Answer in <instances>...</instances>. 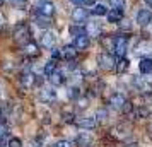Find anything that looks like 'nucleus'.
<instances>
[{
    "label": "nucleus",
    "instance_id": "f257e3e1",
    "mask_svg": "<svg viewBox=\"0 0 152 147\" xmlns=\"http://www.w3.org/2000/svg\"><path fill=\"white\" fill-rule=\"evenodd\" d=\"M133 53L137 56H142V58L152 56V41L151 39H140V41H137Z\"/></svg>",
    "mask_w": 152,
    "mask_h": 147
},
{
    "label": "nucleus",
    "instance_id": "f03ea898",
    "mask_svg": "<svg viewBox=\"0 0 152 147\" xmlns=\"http://www.w3.org/2000/svg\"><path fill=\"white\" fill-rule=\"evenodd\" d=\"M97 63H99V67L103 70L116 69V60H115V56L111 55L110 51H104V53H101V55L97 56Z\"/></svg>",
    "mask_w": 152,
    "mask_h": 147
},
{
    "label": "nucleus",
    "instance_id": "7ed1b4c3",
    "mask_svg": "<svg viewBox=\"0 0 152 147\" xmlns=\"http://www.w3.org/2000/svg\"><path fill=\"white\" fill-rule=\"evenodd\" d=\"M29 36H31V33H29V28L26 24H19V26L14 29V39L19 43V45H26V43L31 41Z\"/></svg>",
    "mask_w": 152,
    "mask_h": 147
},
{
    "label": "nucleus",
    "instance_id": "20e7f679",
    "mask_svg": "<svg viewBox=\"0 0 152 147\" xmlns=\"http://www.w3.org/2000/svg\"><path fill=\"white\" fill-rule=\"evenodd\" d=\"M113 48L116 51V55L121 56L126 55V50H128V36H116L113 39Z\"/></svg>",
    "mask_w": 152,
    "mask_h": 147
},
{
    "label": "nucleus",
    "instance_id": "39448f33",
    "mask_svg": "<svg viewBox=\"0 0 152 147\" xmlns=\"http://www.w3.org/2000/svg\"><path fill=\"white\" fill-rule=\"evenodd\" d=\"M75 125L79 128H84V130H92L97 125V118L96 116H80L75 120Z\"/></svg>",
    "mask_w": 152,
    "mask_h": 147
},
{
    "label": "nucleus",
    "instance_id": "423d86ee",
    "mask_svg": "<svg viewBox=\"0 0 152 147\" xmlns=\"http://www.w3.org/2000/svg\"><path fill=\"white\" fill-rule=\"evenodd\" d=\"M126 101H128V99L125 98V94H121V92H113V94L110 96V101H108V103H110L111 108H115V110H120V111H121Z\"/></svg>",
    "mask_w": 152,
    "mask_h": 147
},
{
    "label": "nucleus",
    "instance_id": "0eeeda50",
    "mask_svg": "<svg viewBox=\"0 0 152 147\" xmlns=\"http://www.w3.org/2000/svg\"><path fill=\"white\" fill-rule=\"evenodd\" d=\"M87 17H89V10L84 7H79L77 5V9H74L72 10V21L75 22V24H82V22L87 21Z\"/></svg>",
    "mask_w": 152,
    "mask_h": 147
},
{
    "label": "nucleus",
    "instance_id": "6e6552de",
    "mask_svg": "<svg viewBox=\"0 0 152 147\" xmlns=\"http://www.w3.org/2000/svg\"><path fill=\"white\" fill-rule=\"evenodd\" d=\"M55 43H56L55 33H51V31H46V33L41 36V46H43V48L53 50V48H55Z\"/></svg>",
    "mask_w": 152,
    "mask_h": 147
},
{
    "label": "nucleus",
    "instance_id": "1a4fd4ad",
    "mask_svg": "<svg viewBox=\"0 0 152 147\" xmlns=\"http://www.w3.org/2000/svg\"><path fill=\"white\" fill-rule=\"evenodd\" d=\"M101 33H103V26H101V22L92 21V22H89V24L86 26V34L87 36L97 38V36H101Z\"/></svg>",
    "mask_w": 152,
    "mask_h": 147
},
{
    "label": "nucleus",
    "instance_id": "9d476101",
    "mask_svg": "<svg viewBox=\"0 0 152 147\" xmlns=\"http://www.w3.org/2000/svg\"><path fill=\"white\" fill-rule=\"evenodd\" d=\"M151 19H152V14H151V10H147V9H140L135 14V21L140 26H147L151 22Z\"/></svg>",
    "mask_w": 152,
    "mask_h": 147
},
{
    "label": "nucleus",
    "instance_id": "9b49d317",
    "mask_svg": "<svg viewBox=\"0 0 152 147\" xmlns=\"http://www.w3.org/2000/svg\"><path fill=\"white\" fill-rule=\"evenodd\" d=\"M39 99H41L43 103H53L56 99V91L51 89V87H43L41 91H39Z\"/></svg>",
    "mask_w": 152,
    "mask_h": 147
},
{
    "label": "nucleus",
    "instance_id": "f8f14e48",
    "mask_svg": "<svg viewBox=\"0 0 152 147\" xmlns=\"http://www.w3.org/2000/svg\"><path fill=\"white\" fill-rule=\"evenodd\" d=\"M91 45V36L87 34H80L75 38V41H74V46H75L79 51H84V50H87Z\"/></svg>",
    "mask_w": 152,
    "mask_h": 147
},
{
    "label": "nucleus",
    "instance_id": "ddd939ff",
    "mask_svg": "<svg viewBox=\"0 0 152 147\" xmlns=\"http://www.w3.org/2000/svg\"><path fill=\"white\" fill-rule=\"evenodd\" d=\"M38 14L46 15V17H53V14H55V5H53L51 2L38 4Z\"/></svg>",
    "mask_w": 152,
    "mask_h": 147
},
{
    "label": "nucleus",
    "instance_id": "4468645a",
    "mask_svg": "<svg viewBox=\"0 0 152 147\" xmlns=\"http://www.w3.org/2000/svg\"><path fill=\"white\" fill-rule=\"evenodd\" d=\"M75 142H77V146H79V147H91V146H92V142H94V139H92V135L82 132V133H79V135H77Z\"/></svg>",
    "mask_w": 152,
    "mask_h": 147
},
{
    "label": "nucleus",
    "instance_id": "2eb2a0df",
    "mask_svg": "<svg viewBox=\"0 0 152 147\" xmlns=\"http://www.w3.org/2000/svg\"><path fill=\"white\" fill-rule=\"evenodd\" d=\"M22 51H24L26 56H38L39 55V48H38V45L34 41H29L26 45H22Z\"/></svg>",
    "mask_w": 152,
    "mask_h": 147
},
{
    "label": "nucleus",
    "instance_id": "dca6fc26",
    "mask_svg": "<svg viewBox=\"0 0 152 147\" xmlns=\"http://www.w3.org/2000/svg\"><path fill=\"white\" fill-rule=\"evenodd\" d=\"M77 53H79V50H77L74 45H65L62 48V56L65 60H75Z\"/></svg>",
    "mask_w": 152,
    "mask_h": 147
},
{
    "label": "nucleus",
    "instance_id": "f3484780",
    "mask_svg": "<svg viewBox=\"0 0 152 147\" xmlns=\"http://www.w3.org/2000/svg\"><path fill=\"white\" fill-rule=\"evenodd\" d=\"M38 82V79L31 74V72H24L21 75V86H24L26 89H29V87H33V86Z\"/></svg>",
    "mask_w": 152,
    "mask_h": 147
},
{
    "label": "nucleus",
    "instance_id": "a211bd4d",
    "mask_svg": "<svg viewBox=\"0 0 152 147\" xmlns=\"http://www.w3.org/2000/svg\"><path fill=\"white\" fill-rule=\"evenodd\" d=\"M106 17H108V21L110 22H121V19H123V9H110V12L106 14Z\"/></svg>",
    "mask_w": 152,
    "mask_h": 147
},
{
    "label": "nucleus",
    "instance_id": "6ab92c4d",
    "mask_svg": "<svg viewBox=\"0 0 152 147\" xmlns=\"http://www.w3.org/2000/svg\"><path fill=\"white\" fill-rule=\"evenodd\" d=\"M138 69H140V72H142L144 75L151 74L152 72V56H145V58H142L140 63H138Z\"/></svg>",
    "mask_w": 152,
    "mask_h": 147
},
{
    "label": "nucleus",
    "instance_id": "aec40b11",
    "mask_svg": "<svg viewBox=\"0 0 152 147\" xmlns=\"http://www.w3.org/2000/svg\"><path fill=\"white\" fill-rule=\"evenodd\" d=\"M48 79H50V82H51V86H62V84H65V75H63L62 72H58V70H55Z\"/></svg>",
    "mask_w": 152,
    "mask_h": 147
},
{
    "label": "nucleus",
    "instance_id": "412c9836",
    "mask_svg": "<svg viewBox=\"0 0 152 147\" xmlns=\"http://www.w3.org/2000/svg\"><path fill=\"white\" fill-rule=\"evenodd\" d=\"M133 84H135V87H137L138 91H142V92H149L152 89L151 86H149V82L142 77H135L133 79Z\"/></svg>",
    "mask_w": 152,
    "mask_h": 147
},
{
    "label": "nucleus",
    "instance_id": "4be33fe9",
    "mask_svg": "<svg viewBox=\"0 0 152 147\" xmlns=\"http://www.w3.org/2000/svg\"><path fill=\"white\" fill-rule=\"evenodd\" d=\"M36 24H38L39 28H50V26H51V17H46V15L38 14L36 15Z\"/></svg>",
    "mask_w": 152,
    "mask_h": 147
},
{
    "label": "nucleus",
    "instance_id": "5701e85b",
    "mask_svg": "<svg viewBox=\"0 0 152 147\" xmlns=\"http://www.w3.org/2000/svg\"><path fill=\"white\" fill-rule=\"evenodd\" d=\"M128 67H130V60H128V58H125V56H121V58H120V62H116V70L120 72V74L126 72Z\"/></svg>",
    "mask_w": 152,
    "mask_h": 147
},
{
    "label": "nucleus",
    "instance_id": "b1692460",
    "mask_svg": "<svg viewBox=\"0 0 152 147\" xmlns=\"http://www.w3.org/2000/svg\"><path fill=\"white\" fill-rule=\"evenodd\" d=\"M91 14H94V15H106V14H108V9L104 7L103 4H96V5H92Z\"/></svg>",
    "mask_w": 152,
    "mask_h": 147
},
{
    "label": "nucleus",
    "instance_id": "393cba45",
    "mask_svg": "<svg viewBox=\"0 0 152 147\" xmlns=\"http://www.w3.org/2000/svg\"><path fill=\"white\" fill-rule=\"evenodd\" d=\"M55 70H56V62L55 60H50V62L45 63V75H46V77H50Z\"/></svg>",
    "mask_w": 152,
    "mask_h": 147
},
{
    "label": "nucleus",
    "instance_id": "a878e982",
    "mask_svg": "<svg viewBox=\"0 0 152 147\" xmlns=\"http://www.w3.org/2000/svg\"><path fill=\"white\" fill-rule=\"evenodd\" d=\"M149 110L145 108V106H138L137 110H133V115H135V118H147L149 116Z\"/></svg>",
    "mask_w": 152,
    "mask_h": 147
},
{
    "label": "nucleus",
    "instance_id": "bb28decb",
    "mask_svg": "<svg viewBox=\"0 0 152 147\" xmlns=\"http://www.w3.org/2000/svg\"><path fill=\"white\" fill-rule=\"evenodd\" d=\"M67 96H69L70 99H77L79 96H80V91H79V87H77V86H72V87H69V91H67Z\"/></svg>",
    "mask_w": 152,
    "mask_h": 147
},
{
    "label": "nucleus",
    "instance_id": "cd10ccee",
    "mask_svg": "<svg viewBox=\"0 0 152 147\" xmlns=\"http://www.w3.org/2000/svg\"><path fill=\"white\" fill-rule=\"evenodd\" d=\"M87 106H89V99L87 98H80V96L77 98V108L79 110H86Z\"/></svg>",
    "mask_w": 152,
    "mask_h": 147
},
{
    "label": "nucleus",
    "instance_id": "c85d7f7f",
    "mask_svg": "<svg viewBox=\"0 0 152 147\" xmlns=\"http://www.w3.org/2000/svg\"><path fill=\"white\" fill-rule=\"evenodd\" d=\"M7 147H22V142H21V139H17V137H12V139H9V142H7Z\"/></svg>",
    "mask_w": 152,
    "mask_h": 147
},
{
    "label": "nucleus",
    "instance_id": "c756f323",
    "mask_svg": "<svg viewBox=\"0 0 152 147\" xmlns=\"http://www.w3.org/2000/svg\"><path fill=\"white\" fill-rule=\"evenodd\" d=\"M69 31H70V34H72V36H75V38H77V36H80V34H86V33H84L86 29L77 28V26H72V28H70Z\"/></svg>",
    "mask_w": 152,
    "mask_h": 147
},
{
    "label": "nucleus",
    "instance_id": "7c9ffc66",
    "mask_svg": "<svg viewBox=\"0 0 152 147\" xmlns=\"http://www.w3.org/2000/svg\"><path fill=\"white\" fill-rule=\"evenodd\" d=\"M110 4L115 9H125V0H110Z\"/></svg>",
    "mask_w": 152,
    "mask_h": 147
},
{
    "label": "nucleus",
    "instance_id": "2f4dec72",
    "mask_svg": "<svg viewBox=\"0 0 152 147\" xmlns=\"http://www.w3.org/2000/svg\"><path fill=\"white\" fill-rule=\"evenodd\" d=\"M53 147H72V144H70L69 140H58V142L53 144Z\"/></svg>",
    "mask_w": 152,
    "mask_h": 147
},
{
    "label": "nucleus",
    "instance_id": "473e14b6",
    "mask_svg": "<svg viewBox=\"0 0 152 147\" xmlns=\"http://www.w3.org/2000/svg\"><path fill=\"white\" fill-rule=\"evenodd\" d=\"M121 111H123V113H132V111H133V105H132L130 101H126V103H125V106H123V110H121Z\"/></svg>",
    "mask_w": 152,
    "mask_h": 147
},
{
    "label": "nucleus",
    "instance_id": "72a5a7b5",
    "mask_svg": "<svg viewBox=\"0 0 152 147\" xmlns=\"http://www.w3.org/2000/svg\"><path fill=\"white\" fill-rule=\"evenodd\" d=\"M7 125H5V123H0V139H4V137H5V135H7Z\"/></svg>",
    "mask_w": 152,
    "mask_h": 147
},
{
    "label": "nucleus",
    "instance_id": "f704fd0d",
    "mask_svg": "<svg viewBox=\"0 0 152 147\" xmlns=\"http://www.w3.org/2000/svg\"><path fill=\"white\" fill-rule=\"evenodd\" d=\"M120 28L125 29V31H132V24L128 21H123V22H120Z\"/></svg>",
    "mask_w": 152,
    "mask_h": 147
},
{
    "label": "nucleus",
    "instance_id": "c9c22d12",
    "mask_svg": "<svg viewBox=\"0 0 152 147\" xmlns=\"http://www.w3.org/2000/svg\"><path fill=\"white\" fill-rule=\"evenodd\" d=\"M10 4L15 7H24L26 5V0H10Z\"/></svg>",
    "mask_w": 152,
    "mask_h": 147
},
{
    "label": "nucleus",
    "instance_id": "e433bc0d",
    "mask_svg": "<svg viewBox=\"0 0 152 147\" xmlns=\"http://www.w3.org/2000/svg\"><path fill=\"white\" fill-rule=\"evenodd\" d=\"M51 56H53V60L62 58V50H53V51H51Z\"/></svg>",
    "mask_w": 152,
    "mask_h": 147
},
{
    "label": "nucleus",
    "instance_id": "4c0bfd02",
    "mask_svg": "<svg viewBox=\"0 0 152 147\" xmlns=\"http://www.w3.org/2000/svg\"><path fill=\"white\" fill-rule=\"evenodd\" d=\"M63 120H65V121H74V115H72V113H63Z\"/></svg>",
    "mask_w": 152,
    "mask_h": 147
},
{
    "label": "nucleus",
    "instance_id": "58836bf2",
    "mask_svg": "<svg viewBox=\"0 0 152 147\" xmlns=\"http://www.w3.org/2000/svg\"><path fill=\"white\" fill-rule=\"evenodd\" d=\"M145 80H147V82H149V86L152 87V72H151V74H147V77H145Z\"/></svg>",
    "mask_w": 152,
    "mask_h": 147
},
{
    "label": "nucleus",
    "instance_id": "ea45409f",
    "mask_svg": "<svg viewBox=\"0 0 152 147\" xmlns=\"http://www.w3.org/2000/svg\"><path fill=\"white\" fill-rule=\"evenodd\" d=\"M70 2H72V4H75V5H84V2H86V0H70Z\"/></svg>",
    "mask_w": 152,
    "mask_h": 147
},
{
    "label": "nucleus",
    "instance_id": "a19ab883",
    "mask_svg": "<svg viewBox=\"0 0 152 147\" xmlns=\"http://www.w3.org/2000/svg\"><path fill=\"white\" fill-rule=\"evenodd\" d=\"M94 2H96V0H86V2H84V5H96Z\"/></svg>",
    "mask_w": 152,
    "mask_h": 147
},
{
    "label": "nucleus",
    "instance_id": "79ce46f5",
    "mask_svg": "<svg viewBox=\"0 0 152 147\" xmlns=\"http://www.w3.org/2000/svg\"><path fill=\"white\" fill-rule=\"evenodd\" d=\"M144 2H145V5H147V7L152 9V0H144Z\"/></svg>",
    "mask_w": 152,
    "mask_h": 147
},
{
    "label": "nucleus",
    "instance_id": "37998d69",
    "mask_svg": "<svg viewBox=\"0 0 152 147\" xmlns=\"http://www.w3.org/2000/svg\"><path fill=\"white\" fill-rule=\"evenodd\" d=\"M45 2H50V0H38V4H45Z\"/></svg>",
    "mask_w": 152,
    "mask_h": 147
},
{
    "label": "nucleus",
    "instance_id": "c03bdc74",
    "mask_svg": "<svg viewBox=\"0 0 152 147\" xmlns=\"http://www.w3.org/2000/svg\"><path fill=\"white\" fill-rule=\"evenodd\" d=\"M147 26H149V29H152V19H151V22H149V24H147Z\"/></svg>",
    "mask_w": 152,
    "mask_h": 147
},
{
    "label": "nucleus",
    "instance_id": "a18cd8bd",
    "mask_svg": "<svg viewBox=\"0 0 152 147\" xmlns=\"http://www.w3.org/2000/svg\"><path fill=\"white\" fill-rule=\"evenodd\" d=\"M4 2H5V0H0V5H2V4H4Z\"/></svg>",
    "mask_w": 152,
    "mask_h": 147
}]
</instances>
